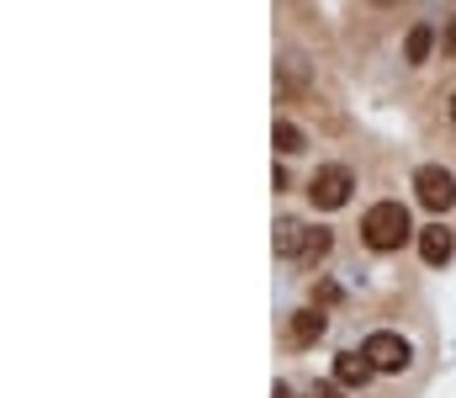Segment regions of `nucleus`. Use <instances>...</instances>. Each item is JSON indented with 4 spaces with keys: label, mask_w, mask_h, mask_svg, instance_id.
Here are the masks:
<instances>
[{
    "label": "nucleus",
    "mask_w": 456,
    "mask_h": 398,
    "mask_svg": "<svg viewBox=\"0 0 456 398\" xmlns=\"http://www.w3.org/2000/svg\"><path fill=\"white\" fill-rule=\"evenodd\" d=\"M409 207L403 202H377L366 218H361V240L377 250V256H387V250H398L403 240H409Z\"/></svg>",
    "instance_id": "1"
},
{
    "label": "nucleus",
    "mask_w": 456,
    "mask_h": 398,
    "mask_svg": "<svg viewBox=\"0 0 456 398\" xmlns=\"http://www.w3.org/2000/svg\"><path fill=\"white\" fill-rule=\"evenodd\" d=\"M414 197H419L430 213H452L456 207V175L446 165H419V170H414Z\"/></svg>",
    "instance_id": "2"
},
{
    "label": "nucleus",
    "mask_w": 456,
    "mask_h": 398,
    "mask_svg": "<svg viewBox=\"0 0 456 398\" xmlns=\"http://www.w3.org/2000/svg\"><path fill=\"white\" fill-rule=\"evenodd\" d=\"M350 191H355V175L345 170V165H324L314 181H308V202L319 207V213H335L350 202Z\"/></svg>",
    "instance_id": "3"
},
{
    "label": "nucleus",
    "mask_w": 456,
    "mask_h": 398,
    "mask_svg": "<svg viewBox=\"0 0 456 398\" xmlns=\"http://www.w3.org/2000/svg\"><path fill=\"white\" fill-rule=\"evenodd\" d=\"M361 351L371 356V367H377V372H403V367L414 361V345H409L403 335H393V329L366 335V345H361Z\"/></svg>",
    "instance_id": "4"
},
{
    "label": "nucleus",
    "mask_w": 456,
    "mask_h": 398,
    "mask_svg": "<svg viewBox=\"0 0 456 398\" xmlns=\"http://www.w3.org/2000/svg\"><path fill=\"white\" fill-rule=\"evenodd\" d=\"M371 372H377V367H371L366 351H345V356H335V383H340V388H366Z\"/></svg>",
    "instance_id": "5"
},
{
    "label": "nucleus",
    "mask_w": 456,
    "mask_h": 398,
    "mask_svg": "<svg viewBox=\"0 0 456 398\" xmlns=\"http://www.w3.org/2000/svg\"><path fill=\"white\" fill-rule=\"evenodd\" d=\"M324 329H330V319H324L319 308H303V313H292V324H287L292 345H319V340H324Z\"/></svg>",
    "instance_id": "6"
},
{
    "label": "nucleus",
    "mask_w": 456,
    "mask_h": 398,
    "mask_svg": "<svg viewBox=\"0 0 456 398\" xmlns=\"http://www.w3.org/2000/svg\"><path fill=\"white\" fill-rule=\"evenodd\" d=\"M452 229H446V223H430V229H419V256H425V261L430 265H446L452 261Z\"/></svg>",
    "instance_id": "7"
},
{
    "label": "nucleus",
    "mask_w": 456,
    "mask_h": 398,
    "mask_svg": "<svg viewBox=\"0 0 456 398\" xmlns=\"http://www.w3.org/2000/svg\"><path fill=\"white\" fill-rule=\"evenodd\" d=\"M271 245H276V256H287V261H303L308 229H303L297 218H281V223H276V240H271Z\"/></svg>",
    "instance_id": "8"
},
{
    "label": "nucleus",
    "mask_w": 456,
    "mask_h": 398,
    "mask_svg": "<svg viewBox=\"0 0 456 398\" xmlns=\"http://www.w3.org/2000/svg\"><path fill=\"white\" fill-rule=\"evenodd\" d=\"M430 48H436V32H430L425 21H419V27H409V37H403V59H409V64H425V59H430Z\"/></svg>",
    "instance_id": "9"
},
{
    "label": "nucleus",
    "mask_w": 456,
    "mask_h": 398,
    "mask_svg": "<svg viewBox=\"0 0 456 398\" xmlns=\"http://www.w3.org/2000/svg\"><path fill=\"white\" fill-rule=\"evenodd\" d=\"M271 138H276V149H281V154H303V149H308V138H303V128H297V123H276V133H271Z\"/></svg>",
    "instance_id": "10"
},
{
    "label": "nucleus",
    "mask_w": 456,
    "mask_h": 398,
    "mask_svg": "<svg viewBox=\"0 0 456 398\" xmlns=\"http://www.w3.org/2000/svg\"><path fill=\"white\" fill-rule=\"evenodd\" d=\"M330 245H335V240H330V229H308V245H303V261H324V256H330Z\"/></svg>",
    "instance_id": "11"
},
{
    "label": "nucleus",
    "mask_w": 456,
    "mask_h": 398,
    "mask_svg": "<svg viewBox=\"0 0 456 398\" xmlns=\"http://www.w3.org/2000/svg\"><path fill=\"white\" fill-rule=\"evenodd\" d=\"M441 43H446V59H456V16L446 21V37H441Z\"/></svg>",
    "instance_id": "12"
},
{
    "label": "nucleus",
    "mask_w": 456,
    "mask_h": 398,
    "mask_svg": "<svg viewBox=\"0 0 456 398\" xmlns=\"http://www.w3.org/2000/svg\"><path fill=\"white\" fill-rule=\"evenodd\" d=\"M314 394H319V398H345V394H340V383H319Z\"/></svg>",
    "instance_id": "13"
},
{
    "label": "nucleus",
    "mask_w": 456,
    "mask_h": 398,
    "mask_svg": "<svg viewBox=\"0 0 456 398\" xmlns=\"http://www.w3.org/2000/svg\"><path fill=\"white\" fill-rule=\"evenodd\" d=\"M271 398H292V388H287V383H276V394Z\"/></svg>",
    "instance_id": "14"
},
{
    "label": "nucleus",
    "mask_w": 456,
    "mask_h": 398,
    "mask_svg": "<svg viewBox=\"0 0 456 398\" xmlns=\"http://www.w3.org/2000/svg\"><path fill=\"white\" fill-rule=\"evenodd\" d=\"M452 123H456V96H452Z\"/></svg>",
    "instance_id": "15"
}]
</instances>
